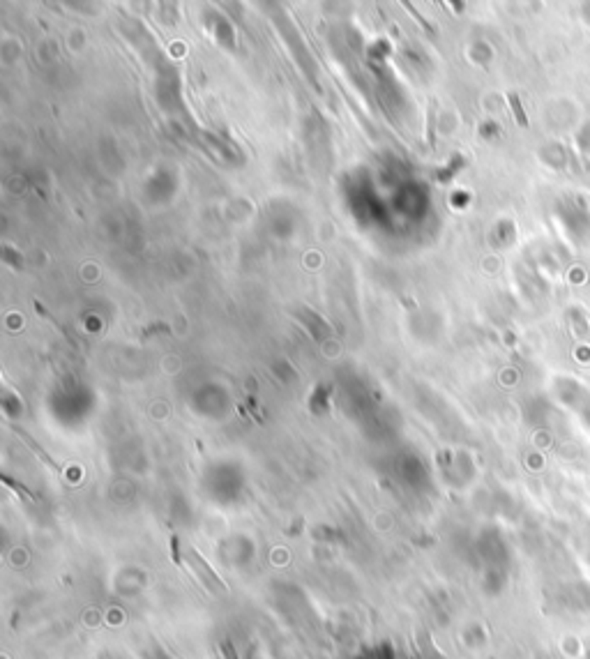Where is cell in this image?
Returning a JSON list of instances; mask_svg holds the SVG:
<instances>
[{"mask_svg":"<svg viewBox=\"0 0 590 659\" xmlns=\"http://www.w3.org/2000/svg\"><path fill=\"white\" fill-rule=\"evenodd\" d=\"M189 563H191V567L199 572V577L203 579V583H206L208 588H212V590H217V592H226V586H224V581H221L215 572L210 570V565L206 563V560H201V555L196 553V551H189Z\"/></svg>","mask_w":590,"mask_h":659,"instance_id":"obj_1","label":"cell"},{"mask_svg":"<svg viewBox=\"0 0 590 659\" xmlns=\"http://www.w3.org/2000/svg\"><path fill=\"white\" fill-rule=\"evenodd\" d=\"M16 433L21 436V438H23V441L28 443V448H30V450H33V452L37 454V457H40V459H42V461L46 463V466H51V468H55V470H58V466H55V461H53V459H51L49 454H46V452H44L42 448H40V445H37V443H35V441L30 438V436H28L26 431H21V429H16Z\"/></svg>","mask_w":590,"mask_h":659,"instance_id":"obj_2","label":"cell"},{"mask_svg":"<svg viewBox=\"0 0 590 659\" xmlns=\"http://www.w3.org/2000/svg\"><path fill=\"white\" fill-rule=\"evenodd\" d=\"M507 99H510V104H512V111H514V116H516V123H519L521 127H525V125H528V118H525V113H523V106H521L519 97H516L514 92H510V95H507Z\"/></svg>","mask_w":590,"mask_h":659,"instance_id":"obj_3","label":"cell"},{"mask_svg":"<svg viewBox=\"0 0 590 659\" xmlns=\"http://www.w3.org/2000/svg\"><path fill=\"white\" fill-rule=\"evenodd\" d=\"M427 141H429V145L433 148V120H436V101H429V113H427Z\"/></svg>","mask_w":590,"mask_h":659,"instance_id":"obj_4","label":"cell"}]
</instances>
